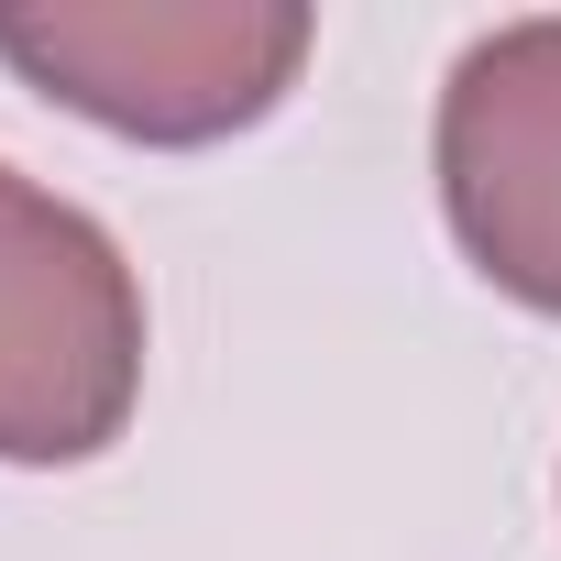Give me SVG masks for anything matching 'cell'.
<instances>
[{"mask_svg":"<svg viewBox=\"0 0 561 561\" xmlns=\"http://www.w3.org/2000/svg\"><path fill=\"white\" fill-rule=\"evenodd\" d=\"M298 0H0V67L122 144H231L298 89Z\"/></svg>","mask_w":561,"mask_h":561,"instance_id":"6da1fadb","label":"cell"},{"mask_svg":"<svg viewBox=\"0 0 561 561\" xmlns=\"http://www.w3.org/2000/svg\"><path fill=\"white\" fill-rule=\"evenodd\" d=\"M144 408V275L133 253L0 154V462H100Z\"/></svg>","mask_w":561,"mask_h":561,"instance_id":"7a4b0ae2","label":"cell"},{"mask_svg":"<svg viewBox=\"0 0 561 561\" xmlns=\"http://www.w3.org/2000/svg\"><path fill=\"white\" fill-rule=\"evenodd\" d=\"M430 165L462 264L495 298L561 320V12L495 23L451 56Z\"/></svg>","mask_w":561,"mask_h":561,"instance_id":"3957f363","label":"cell"}]
</instances>
